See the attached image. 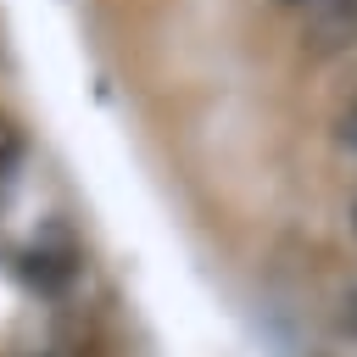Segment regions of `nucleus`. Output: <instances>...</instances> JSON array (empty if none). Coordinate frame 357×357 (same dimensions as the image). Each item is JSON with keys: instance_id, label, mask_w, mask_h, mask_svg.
Returning a JSON list of instances; mask_svg holds the SVG:
<instances>
[{"instance_id": "7ed1b4c3", "label": "nucleus", "mask_w": 357, "mask_h": 357, "mask_svg": "<svg viewBox=\"0 0 357 357\" xmlns=\"http://www.w3.org/2000/svg\"><path fill=\"white\" fill-rule=\"evenodd\" d=\"M279 6H296V11H301V6H307V0H279Z\"/></svg>"}, {"instance_id": "20e7f679", "label": "nucleus", "mask_w": 357, "mask_h": 357, "mask_svg": "<svg viewBox=\"0 0 357 357\" xmlns=\"http://www.w3.org/2000/svg\"><path fill=\"white\" fill-rule=\"evenodd\" d=\"M351 128H357V106H351Z\"/></svg>"}, {"instance_id": "f03ea898", "label": "nucleus", "mask_w": 357, "mask_h": 357, "mask_svg": "<svg viewBox=\"0 0 357 357\" xmlns=\"http://www.w3.org/2000/svg\"><path fill=\"white\" fill-rule=\"evenodd\" d=\"M340 324L357 335V279H351V284H346V296H340Z\"/></svg>"}, {"instance_id": "f257e3e1", "label": "nucleus", "mask_w": 357, "mask_h": 357, "mask_svg": "<svg viewBox=\"0 0 357 357\" xmlns=\"http://www.w3.org/2000/svg\"><path fill=\"white\" fill-rule=\"evenodd\" d=\"M357 45V0H307L301 6V50L329 61Z\"/></svg>"}]
</instances>
